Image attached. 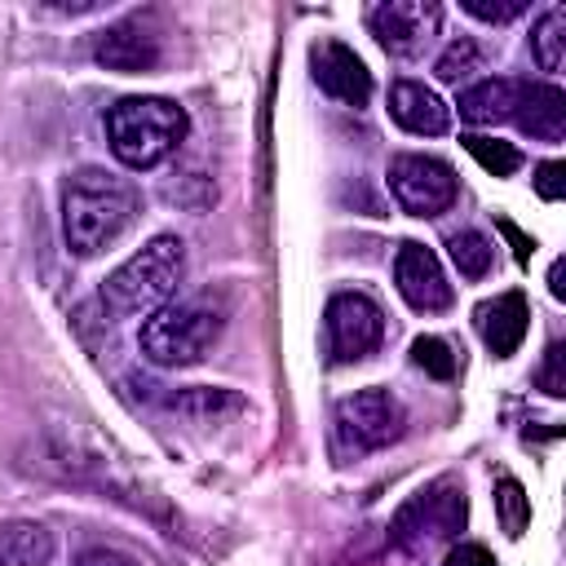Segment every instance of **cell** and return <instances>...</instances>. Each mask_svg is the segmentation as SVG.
<instances>
[{"instance_id":"obj_1","label":"cell","mask_w":566,"mask_h":566,"mask_svg":"<svg viewBox=\"0 0 566 566\" xmlns=\"http://www.w3.org/2000/svg\"><path fill=\"white\" fill-rule=\"evenodd\" d=\"M137 217V190L106 172V168H80L62 186V234L75 256L106 252Z\"/></svg>"},{"instance_id":"obj_2","label":"cell","mask_w":566,"mask_h":566,"mask_svg":"<svg viewBox=\"0 0 566 566\" xmlns=\"http://www.w3.org/2000/svg\"><path fill=\"white\" fill-rule=\"evenodd\" d=\"M186 111L172 97H119L106 111V142L124 168H155L186 142Z\"/></svg>"},{"instance_id":"obj_3","label":"cell","mask_w":566,"mask_h":566,"mask_svg":"<svg viewBox=\"0 0 566 566\" xmlns=\"http://www.w3.org/2000/svg\"><path fill=\"white\" fill-rule=\"evenodd\" d=\"M186 274V243L177 234H155L146 248H137L124 265H115L102 283V305L111 314H150L168 305Z\"/></svg>"},{"instance_id":"obj_4","label":"cell","mask_w":566,"mask_h":566,"mask_svg":"<svg viewBox=\"0 0 566 566\" xmlns=\"http://www.w3.org/2000/svg\"><path fill=\"white\" fill-rule=\"evenodd\" d=\"M221 327H226L221 301L186 296V301H168L150 310V318L137 332V345L155 367H190L217 345Z\"/></svg>"},{"instance_id":"obj_5","label":"cell","mask_w":566,"mask_h":566,"mask_svg":"<svg viewBox=\"0 0 566 566\" xmlns=\"http://www.w3.org/2000/svg\"><path fill=\"white\" fill-rule=\"evenodd\" d=\"M389 190L402 203V212H411V217H442L455 203L460 181H455V168L447 159L394 155L389 159Z\"/></svg>"},{"instance_id":"obj_6","label":"cell","mask_w":566,"mask_h":566,"mask_svg":"<svg viewBox=\"0 0 566 566\" xmlns=\"http://www.w3.org/2000/svg\"><path fill=\"white\" fill-rule=\"evenodd\" d=\"M402 424H407L402 402L389 389H380V385L358 389V394H349V398L336 402V438L349 451L389 447L394 438H402Z\"/></svg>"},{"instance_id":"obj_7","label":"cell","mask_w":566,"mask_h":566,"mask_svg":"<svg viewBox=\"0 0 566 566\" xmlns=\"http://www.w3.org/2000/svg\"><path fill=\"white\" fill-rule=\"evenodd\" d=\"M460 526H464V491H460L451 478H442V482L416 491V495L398 509V517H394V539H398L402 548H420V544H429V539H451Z\"/></svg>"},{"instance_id":"obj_8","label":"cell","mask_w":566,"mask_h":566,"mask_svg":"<svg viewBox=\"0 0 566 566\" xmlns=\"http://www.w3.org/2000/svg\"><path fill=\"white\" fill-rule=\"evenodd\" d=\"M367 27L376 44L394 57H416L429 49V40L442 27V9L433 0H385L367 13Z\"/></svg>"},{"instance_id":"obj_9","label":"cell","mask_w":566,"mask_h":566,"mask_svg":"<svg viewBox=\"0 0 566 566\" xmlns=\"http://www.w3.org/2000/svg\"><path fill=\"white\" fill-rule=\"evenodd\" d=\"M385 336V314L363 292H336L327 301V349L336 363L367 358Z\"/></svg>"},{"instance_id":"obj_10","label":"cell","mask_w":566,"mask_h":566,"mask_svg":"<svg viewBox=\"0 0 566 566\" xmlns=\"http://www.w3.org/2000/svg\"><path fill=\"white\" fill-rule=\"evenodd\" d=\"M394 283L402 292V301L420 314H438L451 305V283L438 265V256L424 243H402L398 261H394Z\"/></svg>"},{"instance_id":"obj_11","label":"cell","mask_w":566,"mask_h":566,"mask_svg":"<svg viewBox=\"0 0 566 566\" xmlns=\"http://www.w3.org/2000/svg\"><path fill=\"white\" fill-rule=\"evenodd\" d=\"M310 66H314V80H318L323 93H332L345 106H367V97H371V71L363 66V57L349 44L318 40L310 49Z\"/></svg>"},{"instance_id":"obj_12","label":"cell","mask_w":566,"mask_h":566,"mask_svg":"<svg viewBox=\"0 0 566 566\" xmlns=\"http://www.w3.org/2000/svg\"><path fill=\"white\" fill-rule=\"evenodd\" d=\"M93 57L106 66V71H119V75H142V71H155L164 49H159V35L142 22H119V27H106L93 44Z\"/></svg>"},{"instance_id":"obj_13","label":"cell","mask_w":566,"mask_h":566,"mask_svg":"<svg viewBox=\"0 0 566 566\" xmlns=\"http://www.w3.org/2000/svg\"><path fill=\"white\" fill-rule=\"evenodd\" d=\"M473 323H478L486 349L495 358H509V354H517V345H522V336L531 327V305H526L522 292H500L495 301H482L473 310Z\"/></svg>"},{"instance_id":"obj_14","label":"cell","mask_w":566,"mask_h":566,"mask_svg":"<svg viewBox=\"0 0 566 566\" xmlns=\"http://www.w3.org/2000/svg\"><path fill=\"white\" fill-rule=\"evenodd\" d=\"M389 115L398 119V128H407L416 137H438L451 128V106L420 80H398L389 88Z\"/></svg>"},{"instance_id":"obj_15","label":"cell","mask_w":566,"mask_h":566,"mask_svg":"<svg viewBox=\"0 0 566 566\" xmlns=\"http://www.w3.org/2000/svg\"><path fill=\"white\" fill-rule=\"evenodd\" d=\"M517 128L535 142H562L566 137V93L557 84H522L517 111H513Z\"/></svg>"},{"instance_id":"obj_16","label":"cell","mask_w":566,"mask_h":566,"mask_svg":"<svg viewBox=\"0 0 566 566\" xmlns=\"http://www.w3.org/2000/svg\"><path fill=\"white\" fill-rule=\"evenodd\" d=\"M517 97H522V80H509V75L482 80V84L460 93V119H469V124H504V119H513Z\"/></svg>"},{"instance_id":"obj_17","label":"cell","mask_w":566,"mask_h":566,"mask_svg":"<svg viewBox=\"0 0 566 566\" xmlns=\"http://www.w3.org/2000/svg\"><path fill=\"white\" fill-rule=\"evenodd\" d=\"M53 557V531L31 517L0 522V566H44Z\"/></svg>"},{"instance_id":"obj_18","label":"cell","mask_w":566,"mask_h":566,"mask_svg":"<svg viewBox=\"0 0 566 566\" xmlns=\"http://www.w3.org/2000/svg\"><path fill=\"white\" fill-rule=\"evenodd\" d=\"M562 44H566V9L553 4V9H544V18L531 31V53H535L539 71H557L562 66Z\"/></svg>"},{"instance_id":"obj_19","label":"cell","mask_w":566,"mask_h":566,"mask_svg":"<svg viewBox=\"0 0 566 566\" xmlns=\"http://www.w3.org/2000/svg\"><path fill=\"white\" fill-rule=\"evenodd\" d=\"M460 142H464V150H469V155H473L491 177H513V172L522 168V155H517V146H513V142L482 137V133H464Z\"/></svg>"},{"instance_id":"obj_20","label":"cell","mask_w":566,"mask_h":566,"mask_svg":"<svg viewBox=\"0 0 566 566\" xmlns=\"http://www.w3.org/2000/svg\"><path fill=\"white\" fill-rule=\"evenodd\" d=\"M447 252H451V261H455V270L464 279H482L491 270V256H495L491 243H486V234H478V230H455L447 239Z\"/></svg>"},{"instance_id":"obj_21","label":"cell","mask_w":566,"mask_h":566,"mask_svg":"<svg viewBox=\"0 0 566 566\" xmlns=\"http://www.w3.org/2000/svg\"><path fill=\"white\" fill-rule=\"evenodd\" d=\"M495 513H500L504 535L517 539V535L526 531V522H531V495L522 491L517 478H500V482H495Z\"/></svg>"},{"instance_id":"obj_22","label":"cell","mask_w":566,"mask_h":566,"mask_svg":"<svg viewBox=\"0 0 566 566\" xmlns=\"http://www.w3.org/2000/svg\"><path fill=\"white\" fill-rule=\"evenodd\" d=\"M164 407L190 411V416H199V420H217V411H239L243 402H239L234 394H226V389H186V394H168Z\"/></svg>"},{"instance_id":"obj_23","label":"cell","mask_w":566,"mask_h":566,"mask_svg":"<svg viewBox=\"0 0 566 566\" xmlns=\"http://www.w3.org/2000/svg\"><path fill=\"white\" fill-rule=\"evenodd\" d=\"M478 62H482L478 44L460 35V40H451V44L442 49V57H438V66H433V71H438V80H442V84H460L464 75H473V71H478Z\"/></svg>"},{"instance_id":"obj_24","label":"cell","mask_w":566,"mask_h":566,"mask_svg":"<svg viewBox=\"0 0 566 566\" xmlns=\"http://www.w3.org/2000/svg\"><path fill=\"white\" fill-rule=\"evenodd\" d=\"M411 363H416L420 371L438 376V380H451V376H455V354H451V345H447L442 336H420V340L411 345Z\"/></svg>"},{"instance_id":"obj_25","label":"cell","mask_w":566,"mask_h":566,"mask_svg":"<svg viewBox=\"0 0 566 566\" xmlns=\"http://www.w3.org/2000/svg\"><path fill=\"white\" fill-rule=\"evenodd\" d=\"M535 385H539L548 398H562V394H566V345H562V340H553V345L544 349V367H539Z\"/></svg>"},{"instance_id":"obj_26","label":"cell","mask_w":566,"mask_h":566,"mask_svg":"<svg viewBox=\"0 0 566 566\" xmlns=\"http://www.w3.org/2000/svg\"><path fill=\"white\" fill-rule=\"evenodd\" d=\"M464 9L482 22H513L526 13V0H464Z\"/></svg>"},{"instance_id":"obj_27","label":"cell","mask_w":566,"mask_h":566,"mask_svg":"<svg viewBox=\"0 0 566 566\" xmlns=\"http://www.w3.org/2000/svg\"><path fill=\"white\" fill-rule=\"evenodd\" d=\"M535 190H539V199L557 203V199L566 195V164H562V159L539 164V168H535Z\"/></svg>"},{"instance_id":"obj_28","label":"cell","mask_w":566,"mask_h":566,"mask_svg":"<svg viewBox=\"0 0 566 566\" xmlns=\"http://www.w3.org/2000/svg\"><path fill=\"white\" fill-rule=\"evenodd\" d=\"M442 566H495V557H491L482 544H455Z\"/></svg>"},{"instance_id":"obj_29","label":"cell","mask_w":566,"mask_h":566,"mask_svg":"<svg viewBox=\"0 0 566 566\" xmlns=\"http://www.w3.org/2000/svg\"><path fill=\"white\" fill-rule=\"evenodd\" d=\"M495 226H500V234L513 243V256L526 265V261H531V252H535V239H531V234H522V230H517L509 217H495Z\"/></svg>"},{"instance_id":"obj_30","label":"cell","mask_w":566,"mask_h":566,"mask_svg":"<svg viewBox=\"0 0 566 566\" xmlns=\"http://www.w3.org/2000/svg\"><path fill=\"white\" fill-rule=\"evenodd\" d=\"M75 566H137V562L128 553H115V548H88V553H80Z\"/></svg>"},{"instance_id":"obj_31","label":"cell","mask_w":566,"mask_h":566,"mask_svg":"<svg viewBox=\"0 0 566 566\" xmlns=\"http://www.w3.org/2000/svg\"><path fill=\"white\" fill-rule=\"evenodd\" d=\"M562 274H566V261L557 256V261H553V270H548V292H553L557 301H566V283H562Z\"/></svg>"}]
</instances>
